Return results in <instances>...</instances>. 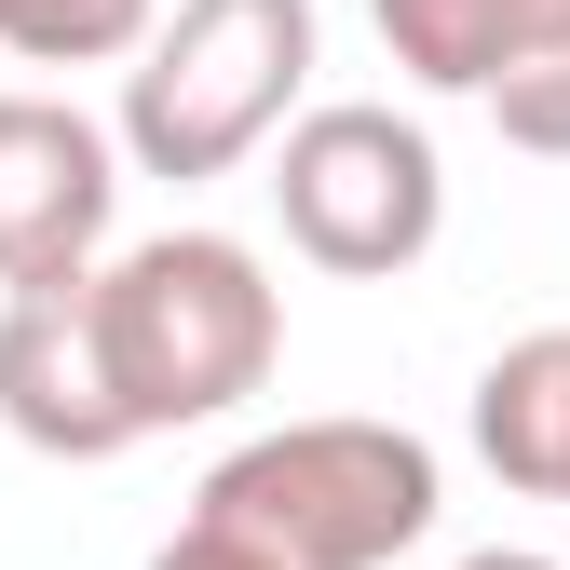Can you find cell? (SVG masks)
<instances>
[{"instance_id": "52a82bcc", "label": "cell", "mask_w": 570, "mask_h": 570, "mask_svg": "<svg viewBox=\"0 0 570 570\" xmlns=\"http://www.w3.org/2000/svg\"><path fill=\"white\" fill-rule=\"evenodd\" d=\"M367 28L421 96H489L503 68L570 41V0H367Z\"/></svg>"}, {"instance_id": "3957f363", "label": "cell", "mask_w": 570, "mask_h": 570, "mask_svg": "<svg viewBox=\"0 0 570 570\" xmlns=\"http://www.w3.org/2000/svg\"><path fill=\"white\" fill-rule=\"evenodd\" d=\"M313 0H164L122 55V177H232L313 96Z\"/></svg>"}, {"instance_id": "277c9868", "label": "cell", "mask_w": 570, "mask_h": 570, "mask_svg": "<svg viewBox=\"0 0 570 570\" xmlns=\"http://www.w3.org/2000/svg\"><path fill=\"white\" fill-rule=\"evenodd\" d=\"M272 218H285V245H299L313 272L394 285L449 232V164H435V136H421L407 109L326 96V109H299L272 136Z\"/></svg>"}, {"instance_id": "ba28073f", "label": "cell", "mask_w": 570, "mask_h": 570, "mask_svg": "<svg viewBox=\"0 0 570 570\" xmlns=\"http://www.w3.org/2000/svg\"><path fill=\"white\" fill-rule=\"evenodd\" d=\"M475 462L530 489V503H570V326H530L475 367Z\"/></svg>"}, {"instance_id": "7a4b0ae2", "label": "cell", "mask_w": 570, "mask_h": 570, "mask_svg": "<svg viewBox=\"0 0 570 570\" xmlns=\"http://www.w3.org/2000/svg\"><path fill=\"white\" fill-rule=\"evenodd\" d=\"M449 475L407 421H272V435L218 449V475L190 489L204 530H232L285 570H394L407 543H435Z\"/></svg>"}, {"instance_id": "30bf717a", "label": "cell", "mask_w": 570, "mask_h": 570, "mask_svg": "<svg viewBox=\"0 0 570 570\" xmlns=\"http://www.w3.org/2000/svg\"><path fill=\"white\" fill-rule=\"evenodd\" d=\"M475 109L503 122V150H530V164H570V41H543L530 68H503V82H489Z\"/></svg>"}, {"instance_id": "6da1fadb", "label": "cell", "mask_w": 570, "mask_h": 570, "mask_svg": "<svg viewBox=\"0 0 570 570\" xmlns=\"http://www.w3.org/2000/svg\"><path fill=\"white\" fill-rule=\"evenodd\" d=\"M82 299H96V353H109L136 449L190 435V421H232L285 367V285L245 232H150V245L96 258Z\"/></svg>"}, {"instance_id": "8fae6325", "label": "cell", "mask_w": 570, "mask_h": 570, "mask_svg": "<svg viewBox=\"0 0 570 570\" xmlns=\"http://www.w3.org/2000/svg\"><path fill=\"white\" fill-rule=\"evenodd\" d=\"M150 570H285V557H258V543H232V530H204V517H190V530H177Z\"/></svg>"}, {"instance_id": "9c48e42d", "label": "cell", "mask_w": 570, "mask_h": 570, "mask_svg": "<svg viewBox=\"0 0 570 570\" xmlns=\"http://www.w3.org/2000/svg\"><path fill=\"white\" fill-rule=\"evenodd\" d=\"M164 0H0V55L28 68H122Z\"/></svg>"}, {"instance_id": "8992f818", "label": "cell", "mask_w": 570, "mask_h": 570, "mask_svg": "<svg viewBox=\"0 0 570 570\" xmlns=\"http://www.w3.org/2000/svg\"><path fill=\"white\" fill-rule=\"evenodd\" d=\"M0 435L41 449V462H122L136 449V421L109 394V353H96L82 272L0 285Z\"/></svg>"}, {"instance_id": "5b68a950", "label": "cell", "mask_w": 570, "mask_h": 570, "mask_svg": "<svg viewBox=\"0 0 570 570\" xmlns=\"http://www.w3.org/2000/svg\"><path fill=\"white\" fill-rule=\"evenodd\" d=\"M122 218V136L68 96H0V285L96 272Z\"/></svg>"}, {"instance_id": "7c38bea8", "label": "cell", "mask_w": 570, "mask_h": 570, "mask_svg": "<svg viewBox=\"0 0 570 570\" xmlns=\"http://www.w3.org/2000/svg\"><path fill=\"white\" fill-rule=\"evenodd\" d=\"M462 570H570V557H543V543H475Z\"/></svg>"}]
</instances>
